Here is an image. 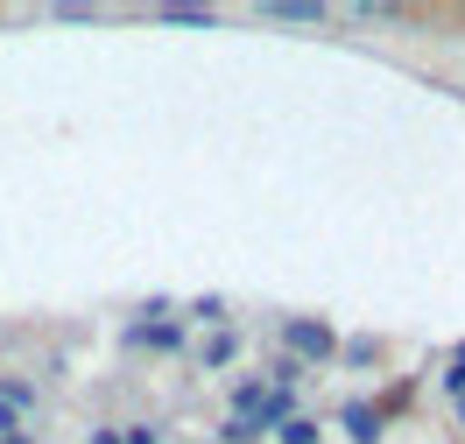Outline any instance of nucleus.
Listing matches in <instances>:
<instances>
[{
    "mask_svg": "<svg viewBox=\"0 0 465 444\" xmlns=\"http://www.w3.org/2000/svg\"><path fill=\"white\" fill-rule=\"evenodd\" d=\"M451 402H459V423H465V395H451Z\"/></svg>",
    "mask_w": 465,
    "mask_h": 444,
    "instance_id": "19",
    "label": "nucleus"
},
{
    "mask_svg": "<svg viewBox=\"0 0 465 444\" xmlns=\"http://www.w3.org/2000/svg\"><path fill=\"white\" fill-rule=\"evenodd\" d=\"M0 409H15V416H35V409H43V388H35L29 374H0Z\"/></svg>",
    "mask_w": 465,
    "mask_h": 444,
    "instance_id": "5",
    "label": "nucleus"
},
{
    "mask_svg": "<svg viewBox=\"0 0 465 444\" xmlns=\"http://www.w3.org/2000/svg\"><path fill=\"white\" fill-rule=\"evenodd\" d=\"M262 395H268V381H262V374H254V381H240V388H232V416H247V423H254Z\"/></svg>",
    "mask_w": 465,
    "mask_h": 444,
    "instance_id": "9",
    "label": "nucleus"
},
{
    "mask_svg": "<svg viewBox=\"0 0 465 444\" xmlns=\"http://www.w3.org/2000/svg\"><path fill=\"white\" fill-rule=\"evenodd\" d=\"M0 444H35V438H29V430H15V438H0Z\"/></svg>",
    "mask_w": 465,
    "mask_h": 444,
    "instance_id": "18",
    "label": "nucleus"
},
{
    "mask_svg": "<svg viewBox=\"0 0 465 444\" xmlns=\"http://www.w3.org/2000/svg\"><path fill=\"white\" fill-rule=\"evenodd\" d=\"M275 438H282V444H324V430H318V416H290Z\"/></svg>",
    "mask_w": 465,
    "mask_h": 444,
    "instance_id": "10",
    "label": "nucleus"
},
{
    "mask_svg": "<svg viewBox=\"0 0 465 444\" xmlns=\"http://www.w3.org/2000/svg\"><path fill=\"white\" fill-rule=\"evenodd\" d=\"M282 353H290L296 367H311V374L331 367V360H339V331H331V318H303V311L282 318Z\"/></svg>",
    "mask_w": 465,
    "mask_h": 444,
    "instance_id": "1",
    "label": "nucleus"
},
{
    "mask_svg": "<svg viewBox=\"0 0 465 444\" xmlns=\"http://www.w3.org/2000/svg\"><path fill=\"white\" fill-rule=\"evenodd\" d=\"M219 444H262V430H254L247 416H226V423H219Z\"/></svg>",
    "mask_w": 465,
    "mask_h": 444,
    "instance_id": "11",
    "label": "nucleus"
},
{
    "mask_svg": "<svg viewBox=\"0 0 465 444\" xmlns=\"http://www.w3.org/2000/svg\"><path fill=\"white\" fill-rule=\"evenodd\" d=\"M191 318H204V325H219V318H226V296H191Z\"/></svg>",
    "mask_w": 465,
    "mask_h": 444,
    "instance_id": "12",
    "label": "nucleus"
},
{
    "mask_svg": "<svg viewBox=\"0 0 465 444\" xmlns=\"http://www.w3.org/2000/svg\"><path fill=\"white\" fill-rule=\"evenodd\" d=\"M381 353H388V346H381L374 331H367V339H339V367H381Z\"/></svg>",
    "mask_w": 465,
    "mask_h": 444,
    "instance_id": "7",
    "label": "nucleus"
},
{
    "mask_svg": "<svg viewBox=\"0 0 465 444\" xmlns=\"http://www.w3.org/2000/svg\"><path fill=\"white\" fill-rule=\"evenodd\" d=\"M127 346H148V353H176V346H183V325H176V318H142V325L127 331Z\"/></svg>",
    "mask_w": 465,
    "mask_h": 444,
    "instance_id": "3",
    "label": "nucleus"
},
{
    "mask_svg": "<svg viewBox=\"0 0 465 444\" xmlns=\"http://www.w3.org/2000/svg\"><path fill=\"white\" fill-rule=\"evenodd\" d=\"M15 430H22V416H15V409H0V438H15Z\"/></svg>",
    "mask_w": 465,
    "mask_h": 444,
    "instance_id": "16",
    "label": "nucleus"
},
{
    "mask_svg": "<svg viewBox=\"0 0 465 444\" xmlns=\"http://www.w3.org/2000/svg\"><path fill=\"white\" fill-rule=\"evenodd\" d=\"M303 381H311V367H296L290 353H275V360H268V388H290V395H296Z\"/></svg>",
    "mask_w": 465,
    "mask_h": 444,
    "instance_id": "8",
    "label": "nucleus"
},
{
    "mask_svg": "<svg viewBox=\"0 0 465 444\" xmlns=\"http://www.w3.org/2000/svg\"><path fill=\"white\" fill-rule=\"evenodd\" d=\"M198 360H204V374H226L232 360H240V339H232V331H212L198 346Z\"/></svg>",
    "mask_w": 465,
    "mask_h": 444,
    "instance_id": "6",
    "label": "nucleus"
},
{
    "mask_svg": "<svg viewBox=\"0 0 465 444\" xmlns=\"http://www.w3.org/2000/svg\"><path fill=\"white\" fill-rule=\"evenodd\" d=\"M444 395H465V346L444 360Z\"/></svg>",
    "mask_w": 465,
    "mask_h": 444,
    "instance_id": "13",
    "label": "nucleus"
},
{
    "mask_svg": "<svg viewBox=\"0 0 465 444\" xmlns=\"http://www.w3.org/2000/svg\"><path fill=\"white\" fill-rule=\"evenodd\" d=\"M85 444H120V430H114V423H106V430H92Z\"/></svg>",
    "mask_w": 465,
    "mask_h": 444,
    "instance_id": "17",
    "label": "nucleus"
},
{
    "mask_svg": "<svg viewBox=\"0 0 465 444\" xmlns=\"http://www.w3.org/2000/svg\"><path fill=\"white\" fill-rule=\"evenodd\" d=\"M254 15H262V22H282V29H324V22H331L324 0H262Z\"/></svg>",
    "mask_w": 465,
    "mask_h": 444,
    "instance_id": "2",
    "label": "nucleus"
},
{
    "mask_svg": "<svg viewBox=\"0 0 465 444\" xmlns=\"http://www.w3.org/2000/svg\"><path fill=\"white\" fill-rule=\"evenodd\" d=\"M339 423H346V438H352V444H381V430H388L374 402H346V409H339Z\"/></svg>",
    "mask_w": 465,
    "mask_h": 444,
    "instance_id": "4",
    "label": "nucleus"
},
{
    "mask_svg": "<svg viewBox=\"0 0 465 444\" xmlns=\"http://www.w3.org/2000/svg\"><path fill=\"white\" fill-rule=\"evenodd\" d=\"M155 15H163V22H191V29L212 22V7H155Z\"/></svg>",
    "mask_w": 465,
    "mask_h": 444,
    "instance_id": "14",
    "label": "nucleus"
},
{
    "mask_svg": "<svg viewBox=\"0 0 465 444\" xmlns=\"http://www.w3.org/2000/svg\"><path fill=\"white\" fill-rule=\"evenodd\" d=\"M120 444H163V423H127V430H120Z\"/></svg>",
    "mask_w": 465,
    "mask_h": 444,
    "instance_id": "15",
    "label": "nucleus"
}]
</instances>
